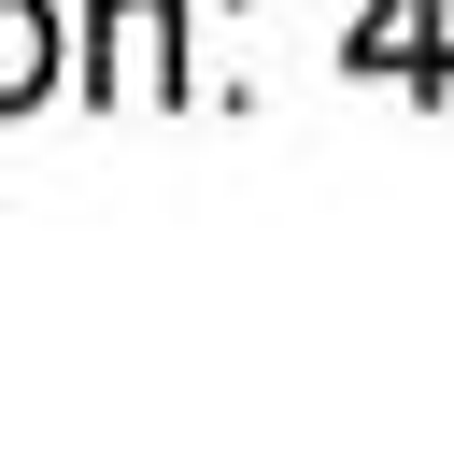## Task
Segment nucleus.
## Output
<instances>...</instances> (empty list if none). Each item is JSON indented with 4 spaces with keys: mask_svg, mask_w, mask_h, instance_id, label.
<instances>
[{
    "mask_svg": "<svg viewBox=\"0 0 454 454\" xmlns=\"http://www.w3.org/2000/svg\"><path fill=\"white\" fill-rule=\"evenodd\" d=\"M340 71H355V85L383 71V85L440 99V85H454V28H440V0H369V14H355V43H340Z\"/></svg>",
    "mask_w": 454,
    "mask_h": 454,
    "instance_id": "obj_2",
    "label": "nucleus"
},
{
    "mask_svg": "<svg viewBox=\"0 0 454 454\" xmlns=\"http://www.w3.org/2000/svg\"><path fill=\"white\" fill-rule=\"evenodd\" d=\"M85 28H99V71H85L99 99H128V85L142 99H184V0H99Z\"/></svg>",
    "mask_w": 454,
    "mask_h": 454,
    "instance_id": "obj_1",
    "label": "nucleus"
},
{
    "mask_svg": "<svg viewBox=\"0 0 454 454\" xmlns=\"http://www.w3.org/2000/svg\"><path fill=\"white\" fill-rule=\"evenodd\" d=\"M57 85V14L43 0H0V114H28Z\"/></svg>",
    "mask_w": 454,
    "mask_h": 454,
    "instance_id": "obj_3",
    "label": "nucleus"
}]
</instances>
